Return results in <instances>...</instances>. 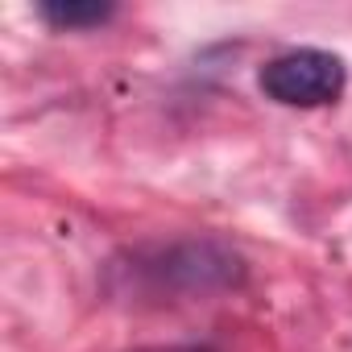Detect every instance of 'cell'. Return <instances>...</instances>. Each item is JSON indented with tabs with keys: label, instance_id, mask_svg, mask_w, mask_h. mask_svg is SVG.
<instances>
[{
	"label": "cell",
	"instance_id": "obj_3",
	"mask_svg": "<svg viewBox=\"0 0 352 352\" xmlns=\"http://www.w3.org/2000/svg\"><path fill=\"white\" fill-rule=\"evenodd\" d=\"M38 17L50 25V30H96L104 21L116 17L112 5H100V0H46V5H38Z\"/></svg>",
	"mask_w": 352,
	"mask_h": 352
},
{
	"label": "cell",
	"instance_id": "obj_1",
	"mask_svg": "<svg viewBox=\"0 0 352 352\" xmlns=\"http://www.w3.org/2000/svg\"><path fill=\"white\" fill-rule=\"evenodd\" d=\"M129 274L149 294H216L241 286L245 265L220 241H179V245L133 253Z\"/></svg>",
	"mask_w": 352,
	"mask_h": 352
},
{
	"label": "cell",
	"instance_id": "obj_2",
	"mask_svg": "<svg viewBox=\"0 0 352 352\" xmlns=\"http://www.w3.org/2000/svg\"><path fill=\"white\" fill-rule=\"evenodd\" d=\"M257 83L282 108H323V104H336L344 96L348 67L331 50L302 46V50H286V54L270 58L261 67Z\"/></svg>",
	"mask_w": 352,
	"mask_h": 352
}]
</instances>
